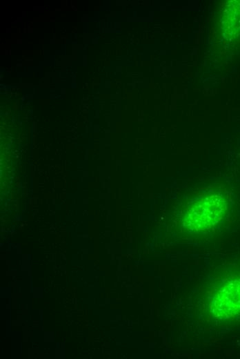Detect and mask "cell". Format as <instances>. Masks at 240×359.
I'll list each match as a JSON object with an SVG mask.
<instances>
[{
    "label": "cell",
    "mask_w": 240,
    "mask_h": 359,
    "mask_svg": "<svg viewBox=\"0 0 240 359\" xmlns=\"http://www.w3.org/2000/svg\"><path fill=\"white\" fill-rule=\"evenodd\" d=\"M226 209V202L223 197L217 194H209L188 209L185 224L193 231L208 230L223 218Z\"/></svg>",
    "instance_id": "obj_1"
},
{
    "label": "cell",
    "mask_w": 240,
    "mask_h": 359,
    "mask_svg": "<svg viewBox=\"0 0 240 359\" xmlns=\"http://www.w3.org/2000/svg\"><path fill=\"white\" fill-rule=\"evenodd\" d=\"M212 311L219 318H228L240 313V280L224 284L216 293Z\"/></svg>",
    "instance_id": "obj_2"
}]
</instances>
